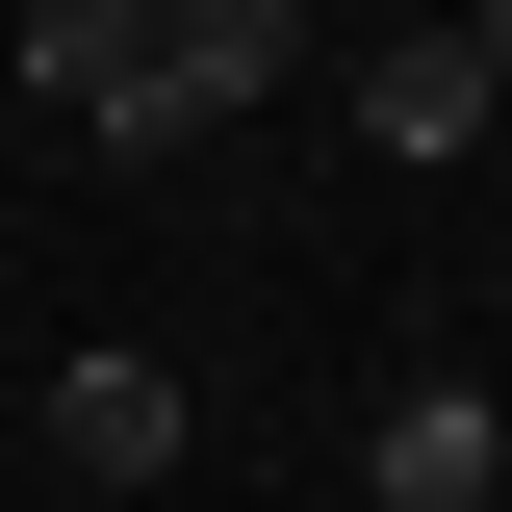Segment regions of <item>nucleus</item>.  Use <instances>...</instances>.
<instances>
[{
	"label": "nucleus",
	"mask_w": 512,
	"mask_h": 512,
	"mask_svg": "<svg viewBox=\"0 0 512 512\" xmlns=\"http://www.w3.org/2000/svg\"><path fill=\"white\" fill-rule=\"evenodd\" d=\"M487 487H512V410H487V384H384L359 512H487Z\"/></svg>",
	"instance_id": "obj_3"
},
{
	"label": "nucleus",
	"mask_w": 512,
	"mask_h": 512,
	"mask_svg": "<svg viewBox=\"0 0 512 512\" xmlns=\"http://www.w3.org/2000/svg\"><path fill=\"white\" fill-rule=\"evenodd\" d=\"M52 487H180V359H52Z\"/></svg>",
	"instance_id": "obj_2"
},
{
	"label": "nucleus",
	"mask_w": 512,
	"mask_h": 512,
	"mask_svg": "<svg viewBox=\"0 0 512 512\" xmlns=\"http://www.w3.org/2000/svg\"><path fill=\"white\" fill-rule=\"evenodd\" d=\"M26 103H52L103 180H180V154H205V103L154 77V0H26Z\"/></svg>",
	"instance_id": "obj_1"
},
{
	"label": "nucleus",
	"mask_w": 512,
	"mask_h": 512,
	"mask_svg": "<svg viewBox=\"0 0 512 512\" xmlns=\"http://www.w3.org/2000/svg\"><path fill=\"white\" fill-rule=\"evenodd\" d=\"M282 52H308V0H154V77H180L205 128H231V103H282Z\"/></svg>",
	"instance_id": "obj_4"
}]
</instances>
